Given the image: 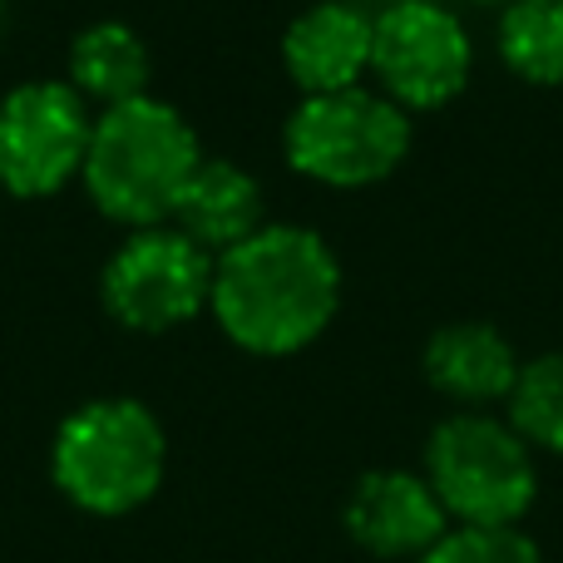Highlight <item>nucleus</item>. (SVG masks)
I'll return each instance as SVG.
<instances>
[{"label": "nucleus", "instance_id": "4", "mask_svg": "<svg viewBox=\"0 0 563 563\" xmlns=\"http://www.w3.org/2000/svg\"><path fill=\"white\" fill-rule=\"evenodd\" d=\"M416 144L410 114L376 85L301 95L282 124V158L297 178L331 194H361L400 174Z\"/></svg>", "mask_w": 563, "mask_h": 563}, {"label": "nucleus", "instance_id": "12", "mask_svg": "<svg viewBox=\"0 0 563 563\" xmlns=\"http://www.w3.org/2000/svg\"><path fill=\"white\" fill-rule=\"evenodd\" d=\"M426 380L440 390L445 400H455L460 410H485L509 400L519 380V351L489 321H450L435 336L426 341Z\"/></svg>", "mask_w": 563, "mask_h": 563}, {"label": "nucleus", "instance_id": "5", "mask_svg": "<svg viewBox=\"0 0 563 563\" xmlns=\"http://www.w3.org/2000/svg\"><path fill=\"white\" fill-rule=\"evenodd\" d=\"M426 479L445 515L470 529H519L539 495L534 445L489 410H455L430 430Z\"/></svg>", "mask_w": 563, "mask_h": 563}, {"label": "nucleus", "instance_id": "16", "mask_svg": "<svg viewBox=\"0 0 563 563\" xmlns=\"http://www.w3.org/2000/svg\"><path fill=\"white\" fill-rule=\"evenodd\" d=\"M416 563H544L539 544L519 529H470L455 525L426 559Z\"/></svg>", "mask_w": 563, "mask_h": 563}, {"label": "nucleus", "instance_id": "9", "mask_svg": "<svg viewBox=\"0 0 563 563\" xmlns=\"http://www.w3.org/2000/svg\"><path fill=\"white\" fill-rule=\"evenodd\" d=\"M346 534L376 559H426L450 534V515L426 475L376 470L361 475L346 499Z\"/></svg>", "mask_w": 563, "mask_h": 563}, {"label": "nucleus", "instance_id": "15", "mask_svg": "<svg viewBox=\"0 0 563 563\" xmlns=\"http://www.w3.org/2000/svg\"><path fill=\"white\" fill-rule=\"evenodd\" d=\"M505 406H509V426L529 445L563 455V346L519 366V380Z\"/></svg>", "mask_w": 563, "mask_h": 563}, {"label": "nucleus", "instance_id": "2", "mask_svg": "<svg viewBox=\"0 0 563 563\" xmlns=\"http://www.w3.org/2000/svg\"><path fill=\"white\" fill-rule=\"evenodd\" d=\"M198 164L203 144L184 109L158 95H139L129 104L95 109L79 188L99 218L139 233L174 218L178 194Z\"/></svg>", "mask_w": 563, "mask_h": 563}, {"label": "nucleus", "instance_id": "17", "mask_svg": "<svg viewBox=\"0 0 563 563\" xmlns=\"http://www.w3.org/2000/svg\"><path fill=\"white\" fill-rule=\"evenodd\" d=\"M470 5H495L499 10V5H509V0H470Z\"/></svg>", "mask_w": 563, "mask_h": 563}, {"label": "nucleus", "instance_id": "8", "mask_svg": "<svg viewBox=\"0 0 563 563\" xmlns=\"http://www.w3.org/2000/svg\"><path fill=\"white\" fill-rule=\"evenodd\" d=\"M95 109L69 79H20L0 95V194L15 203L59 198L85 174Z\"/></svg>", "mask_w": 563, "mask_h": 563}, {"label": "nucleus", "instance_id": "6", "mask_svg": "<svg viewBox=\"0 0 563 563\" xmlns=\"http://www.w3.org/2000/svg\"><path fill=\"white\" fill-rule=\"evenodd\" d=\"M371 79L406 114L445 109L475 79V35L450 0H386L371 10Z\"/></svg>", "mask_w": 563, "mask_h": 563}, {"label": "nucleus", "instance_id": "11", "mask_svg": "<svg viewBox=\"0 0 563 563\" xmlns=\"http://www.w3.org/2000/svg\"><path fill=\"white\" fill-rule=\"evenodd\" d=\"M168 223L184 238H194L203 253L223 257L228 247L247 243V238L263 223H273V218H267V194L253 168L233 164V158H223V154H203V164L194 168V178H188L184 194H178Z\"/></svg>", "mask_w": 563, "mask_h": 563}, {"label": "nucleus", "instance_id": "3", "mask_svg": "<svg viewBox=\"0 0 563 563\" xmlns=\"http://www.w3.org/2000/svg\"><path fill=\"white\" fill-rule=\"evenodd\" d=\"M168 435L134 396H104L69 410L49 445V475L89 515H129L164 485Z\"/></svg>", "mask_w": 563, "mask_h": 563}, {"label": "nucleus", "instance_id": "7", "mask_svg": "<svg viewBox=\"0 0 563 563\" xmlns=\"http://www.w3.org/2000/svg\"><path fill=\"white\" fill-rule=\"evenodd\" d=\"M208 297H213V253H203L174 223L129 233L99 273L104 311L139 336H164L198 321L208 311Z\"/></svg>", "mask_w": 563, "mask_h": 563}, {"label": "nucleus", "instance_id": "1", "mask_svg": "<svg viewBox=\"0 0 563 563\" xmlns=\"http://www.w3.org/2000/svg\"><path fill=\"white\" fill-rule=\"evenodd\" d=\"M341 257L307 223H263L247 243L213 257L208 311L238 351L297 356L341 311Z\"/></svg>", "mask_w": 563, "mask_h": 563}, {"label": "nucleus", "instance_id": "18", "mask_svg": "<svg viewBox=\"0 0 563 563\" xmlns=\"http://www.w3.org/2000/svg\"><path fill=\"white\" fill-rule=\"evenodd\" d=\"M5 10H10V0H0V30H5Z\"/></svg>", "mask_w": 563, "mask_h": 563}, {"label": "nucleus", "instance_id": "13", "mask_svg": "<svg viewBox=\"0 0 563 563\" xmlns=\"http://www.w3.org/2000/svg\"><path fill=\"white\" fill-rule=\"evenodd\" d=\"M65 79L89 109L129 104L148 95V79H154L148 40L129 20H89L65 49Z\"/></svg>", "mask_w": 563, "mask_h": 563}, {"label": "nucleus", "instance_id": "14", "mask_svg": "<svg viewBox=\"0 0 563 563\" xmlns=\"http://www.w3.org/2000/svg\"><path fill=\"white\" fill-rule=\"evenodd\" d=\"M499 65L534 89H563V0H509L495 25Z\"/></svg>", "mask_w": 563, "mask_h": 563}, {"label": "nucleus", "instance_id": "10", "mask_svg": "<svg viewBox=\"0 0 563 563\" xmlns=\"http://www.w3.org/2000/svg\"><path fill=\"white\" fill-rule=\"evenodd\" d=\"M282 69L301 95H336L371 75V10L356 0H311L282 30Z\"/></svg>", "mask_w": 563, "mask_h": 563}]
</instances>
